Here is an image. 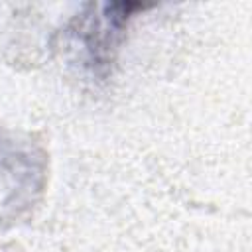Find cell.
Returning a JSON list of instances; mask_svg holds the SVG:
<instances>
[{"instance_id": "6da1fadb", "label": "cell", "mask_w": 252, "mask_h": 252, "mask_svg": "<svg viewBox=\"0 0 252 252\" xmlns=\"http://www.w3.org/2000/svg\"><path fill=\"white\" fill-rule=\"evenodd\" d=\"M130 18V14H116V16H102V22H100V26L104 28V32H110V30H114V32H120L122 28H124V22ZM108 49H110V41H108V35L106 33H100L96 39H93L91 43H87V51L91 53V59L93 61H96V65L98 63H106V59H108Z\"/></svg>"}]
</instances>
